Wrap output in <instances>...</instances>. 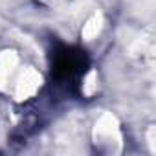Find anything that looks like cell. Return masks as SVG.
Segmentation results:
<instances>
[{"label": "cell", "mask_w": 156, "mask_h": 156, "mask_svg": "<svg viewBox=\"0 0 156 156\" xmlns=\"http://www.w3.org/2000/svg\"><path fill=\"white\" fill-rule=\"evenodd\" d=\"M92 145L101 154H118L123 149V134L114 114H101L92 127Z\"/></svg>", "instance_id": "cell-1"}, {"label": "cell", "mask_w": 156, "mask_h": 156, "mask_svg": "<svg viewBox=\"0 0 156 156\" xmlns=\"http://www.w3.org/2000/svg\"><path fill=\"white\" fill-rule=\"evenodd\" d=\"M42 85H44L42 73L31 64H24L19 77H17V81H15V85H13V88H11V92H9V98L19 101V103H26L41 92Z\"/></svg>", "instance_id": "cell-2"}, {"label": "cell", "mask_w": 156, "mask_h": 156, "mask_svg": "<svg viewBox=\"0 0 156 156\" xmlns=\"http://www.w3.org/2000/svg\"><path fill=\"white\" fill-rule=\"evenodd\" d=\"M22 66L24 61L17 50L6 48L0 51V94L9 96Z\"/></svg>", "instance_id": "cell-3"}, {"label": "cell", "mask_w": 156, "mask_h": 156, "mask_svg": "<svg viewBox=\"0 0 156 156\" xmlns=\"http://www.w3.org/2000/svg\"><path fill=\"white\" fill-rule=\"evenodd\" d=\"M98 88H99V73L98 70L90 68L83 77H81V85H79V90H81V96L85 98H94L98 94Z\"/></svg>", "instance_id": "cell-4"}, {"label": "cell", "mask_w": 156, "mask_h": 156, "mask_svg": "<svg viewBox=\"0 0 156 156\" xmlns=\"http://www.w3.org/2000/svg\"><path fill=\"white\" fill-rule=\"evenodd\" d=\"M101 30H103V15H101V13H94V15L85 22V26H83V30H81V37H83L85 41H94V39L101 33Z\"/></svg>", "instance_id": "cell-5"}]
</instances>
